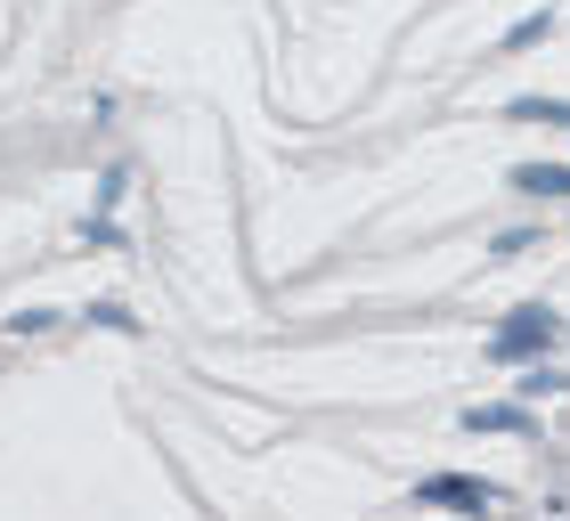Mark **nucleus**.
Listing matches in <instances>:
<instances>
[{"mask_svg":"<svg viewBox=\"0 0 570 521\" xmlns=\"http://www.w3.org/2000/svg\"><path fill=\"white\" fill-rule=\"evenodd\" d=\"M547 334H554V318H547V309H522V318H513V326L498 334V351H505V358H522V351H538V343H547Z\"/></svg>","mask_w":570,"mask_h":521,"instance_id":"1","label":"nucleus"},{"mask_svg":"<svg viewBox=\"0 0 570 521\" xmlns=\"http://www.w3.org/2000/svg\"><path fill=\"white\" fill-rule=\"evenodd\" d=\"M424 498L432 505H489V489L481 481H424Z\"/></svg>","mask_w":570,"mask_h":521,"instance_id":"2","label":"nucleus"},{"mask_svg":"<svg viewBox=\"0 0 570 521\" xmlns=\"http://www.w3.org/2000/svg\"><path fill=\"white\" fill-rule=\"evenodd\" d=\"M513 188H530V196H570V171H513Z\"/></svg>","mask_w":570,"mask_h":521,"instance_id":"3","label":"nucleus"}]
</instances>
